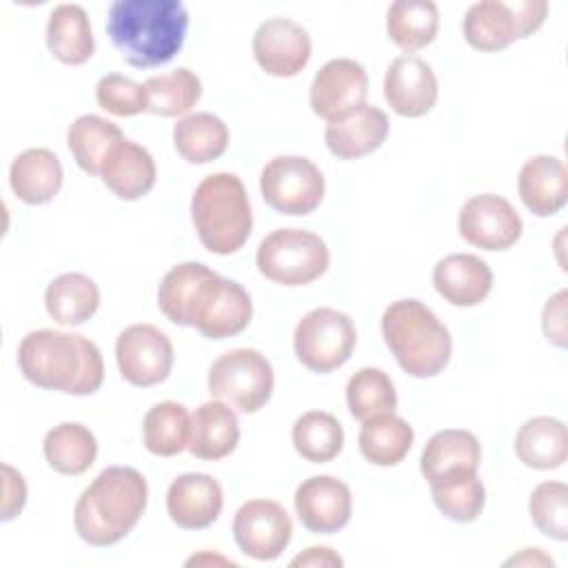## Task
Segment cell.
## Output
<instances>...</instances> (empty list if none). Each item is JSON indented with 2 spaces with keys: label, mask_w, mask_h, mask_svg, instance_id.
<instances>
[{
  "label": "cell",
  "mask_w": 568,
  "mask_h": 568,
  "mask_svg": "<svg viewBox=\"0 0 568 568\" xmlns=\"http://www.w3.org/2000/svg\"><path fill=\"white\" fill-rule=\"evenodd\" d=\"M240 442V424L235 410L220 399L204 402L191 415L189 450L197 459L215 462L235 450Z\"/></svg>",
  "instance_id": "24"
},
{
  "label": "cell",
  "mask_w": 568,
  "mask_h": 568,
  "mask_svg": "<svg viewBox=\"0 0 568 568\" xmlns=\"http://www.w3.org/2000/svg\"><path fill=\"white\" fill-rule=\"evenodd\" d=\"M517 191L532 215H555L568 200V171L555 155H532L519 171Z\"/></svg>",
  "instance_id": "22"
},
{
  "label": "cell",
  "mask_w": 568,
  "mask_h": 568,
  "mask_svg": "<svg viewBox=\"0 0 568 568\" xmlns=\"http://www.w3.org/2000/svg\"><path fill=\"white\" fill-rule=\"evenodd\" d=\"M566 300L568 293L559 291L555 293L546 306H544V315H541V326H544V335L548 342H552L555 346L564 348L566 346V337H568V326H566Z\"/></svg>",
  "instance_id": "43"
},
{
  "label": "cell",
  "mask_w": 568,
  "mask_h": 568,
  "mask_svg": "<svg viewBox=\"0 0 568 568\" xmlns=\"http://www.w3.org/2000/svg\"><path fill=\"white\" fill-rule=\"evenodd\" d=\"M217 273L202 262L175 264L160 282L158 306L178 326H193L204 291Z\"/></svg>",
  "instance_id": "23"
},
{
  "label": "cell",
  "mask_w": 568,
  "mask_h": 568,
  "mask_svg": "<svg viewBox=\"0 0 568 568\" xmlns=\"http://www.w3.org/2000/svg\"><path fill=\"white\" fill-rule=\"evenodd\" d=\"M346 404L351 415L364 422L379 413H393L397 408V393L382 368L364 366L346 384Z\"/></svg>",
  "instance_id": "40"
},
{
  "label": "cell",
  "mask_w": 568,
  "mask_h": 568,
  "mask_svg": "<svg viewBox=\"0 0 568 568\" xmlns=\"http://www.w3.org/2000/svg\"><path fill=\"white\" fill-rule=\"evenodd\" d=\"M433 501L439 513L453 521H475L486 501V490L477 477V468H457L428 481Z\"/></svg>",
  "instance_id": "32"
},
{
  "label": "cell",
  "mask_w": 568,
  "mask_h": 568,
  "mask_svg": "<svg viewBox=\"0 0 568 568\" xmlns=\"http://www.w3.org/2000/svg\"><path fill=\"white\" fill-rule=\"evenodd\" d=\"M479 462H481V446L477 437L470 430L446 428L435 433L426 442L419 459V470L430 481L457 468H477Z\"/></svg>",
  "instance_id": "35"
},
{
  "label": "cell",
  "mask_w": 568,
  "mask_h": 568,
  "mask_svg": "<svg viewBox=\"0 0 568 568\" xmlns=\"http://www.w3.org/2000/svg\"><path fill=\"white\" fill-rule=\"evenodd\" d=\"M253 55L264 73L293 78L311 60V36L291 18L264 20L253 33Z\"/></svg>",
  "instance_id": "15"
},
{
  "label": "cell",
  "mask_w": 568,
  "mask_h": 568,
  "mask_svg": "<svg viewBox=\"0 0 568 568\" xmlns=\"http://www.w3.org/2000/svg\"><path fill=\"white\" fill-rule=\"evenodd\" d=\"M144 89L149 95L146 111L162 118H175V115L189 113L202 95L200 78L186 67H180L162 75H151L144 82Z\"/></svg>",
  "instance_id": "39"
},
{
  "label": "cell",
  "mask_w": 568,
  "mask_h": 568,
  "mask_svg": "<svg viewBox=\"0 0 568 568\" xmlns=\"http://www.w3.org/2000/svg\"><path fill=\"white\" fill-rule=\"evenodd\" d=\"M9 184L20 202L47 204L62 186V164L49 149H27L13 158Z\"/></svg>",
  "instance_id": "25"
},
{
  "label": "cell",
  "mask_w": 568,
  "mask_h": 568,
  "mask_svg": "<svg viewBox=\"0 0 568 568\" xmlns=\"http://www.w3.org/2000/svg\"><path fill=\"white\" fill-rule=\"evenodd\" d=\"M144 446L158 457H173L189 448L191 415L178 402L153 404L142 422Z\"/></svg>",
  "instance_id": "37"
},
{
  "label": "cell",
  "mask_w": 568,
  "mask_h": 568,
  "mask_svg": "<svg viewBox=\"0 0 568 568\" xmlns=\"http://www.w3.org/2000/svg\"><path fill=\"white\" fill-rule=\"evenodd\" d=\"M552 557H548L541 548H524L519 555H513L506 559V566H550L552 568Z\"/></svg>",
  "instance_id": "46"
},
{
  "label": "cell",
  "mask_w": 568,
  "mask_h": 568,
  "mask_svg": "<svg viewBox=\"0 0 568 568\" xmlns=\"http://www.w3.org/2000/svg\"><path fill=\"white\" fill-rule=\"evenodd\" d=\"M47 464L60 475H82L98 457L95 435L80 422L53 426L42 442Z\"/></svg>",
  "instance_id": "33"
},
{
  "label": "cell",
  "mask_w": 568,
  "mask_h": 568,
  "mask_svg": "<svg viewBox=\"0 0 568 568\" xmlns=\"http://www.w3.org/2000/svg\"><path fill=\"white\" fill-rule=\"evenodd\" d=\"M149 501L144 475L131 466L104 468L78 497L73 526L89 546H113L140 521Z\"/></svg>",
  "instance_id": "3"
},
{
  "label": "cell",
  "mask_w": 568,
  "mask_h": 568,
  "mask_svg": "<svg viewBox=\"0 0 568 568\" xmlns=\"http://www.w3.org/2000/svg\"><path fill=\"white\" fill-rule=\"evenodd\" d=\"M100 175H102V182L120 200L131 202V200H140L153 189L158 169H155L153 155L144 146L131 140H124L113 149Z\"/></svg>",
  "instance_id": "26"
},
{
  "label": "cell",
  "mask_w": 568,
  "mask_h": 568,
  "mask_svg": "<svg viewBox=\"0 0 568 568\" xmlns=\"http://www.w3.org/2000/svg\"><path fill=\"white\" fill-rule=\"evenodd\" d=\"M173 144L186 162L206 164L226 151L229 129L224 120L213 113H189L173 126Z\"/></svg>",
  "instance_id": "34"
},
{
  "label": "cell",
  "mask_w": 568,
  "mask_h": 568,
  "mask_svg": "<svg viewBox=\"0 0 568 568\" xmlns=\"http://www.w3.org/2000/svg\"><path fill=\"white\" fill-rule=\"evenodd\" d=\"M291 566H322V568H342L344 559L328 546H311L297 557L291 559Z\"/></svg>",
  "instance_id": "45"
},
{
  "label": "cell",
  "mask_w": 568,
  "mask_h": 568,
  "mask_svg": "<svg viewBox=\"0 0 568 568\" xmlns=\"http://www.w3.org/2000/svg\"><path fill=\"white\" fill-rule=\"evenodd\" d=\"M202 564H231V566H235V561H231L226 557H220V555H209V552L193 555L191 559H186V566H202Z\"/></svg>",
  "instance_id": "47"
},
{
  "label": "cell",
  "mask_w": 568,
  "mask_h": 568,
  "mask_svg": "<svg viewBox=\"0 0 568 568\" xmlns=\"http://www.w3.org/2000/svg\"><path fill=\"white\" fill-rule=\"evenodd\" d=\"M253 315L251 295L235 280L215 275L195 311L193 328L209 339H226L242 333Z\"/></svg>",
  "instance_id": "17"
},
{
  "label": "cell",
  "mask_w": 568,
  "mask_h": 568,
  "mask_svg": "<svg viewBox=\"0 0 568 568\" xmlns=\"http://www.w3.org/2000/svg\"><path fill=\"white\" fill-rule=\"evenodd\" d=\"M2 473H4L2 521H9L22 510V506L27 501V484H24V477L9 464H2Z\"/></svg>",
  "instance_id": "44"
},
{
  "label": "cell",
  "mask_w": 568,
  "mask_h": 568,
  "mask_svg": "<svg viewBox=\"0 0 568 568\" xmlns=\"http://www.w3.org/2000/svg\"><path fill=\"white\" fill-rule=\"evenodd\" d=\"M459 235L484 251H506L521 237V217L515 206L495 193L466 200L457 217Z\"/></svg>",
  "instance_id": "13"
},
{
  "label": "cell",
  "mask_w": 568,
  "mask_h": 568,
  "mask_svg": "<svg viewBox=\"0 0 568 568\" xmlns=\"http://www.w3.org/2000/svg\"><path fill=\"white\" fill-rule=\"evenodd\" d=\"M293 506L306 530L331 535L351 521V488L333 475H313L295 488Z\"/></svg>",
  "instance_id": "16"
},
{
  "label": "cell",
  "mask_w": 568,
  "mask_h": 568,
  "mask_svg": "<svg viewBox=\"0 0 568 568\" xmlns=\"http://www.w3.org/2000/svg\"><path fill=\"white\" fill-rule=\"evenodd\" d=\"M273 366L255 348H231L209 368V393L240 413H257L273 395Z\"/></svg>",
  "instance_id": "8"
},
{
  "label": "cell",
  "mask_w": 568,
  "mask_h": 568,
  "mask_svg": "<svg viewBox=\"0 0 568 568\" xmlns=\"http://www.w3.org/2000/svg\"><path fill=\"white\" fill-rule=\"evenodd\" d=\"M124 140L126 138L118 124L93 113L75 118L67 131L69 151L78 166L89 175H100L113 149Z\"/></svg>",
  "instance_id": "29"
},
{
  "label": "cell",
  "mask_w": 568,
  "mask_h": 568,
  "mask_svg": "<svg viewBox=\"0 0 568 568\" xmlns=\"http://www.w3.org/2000/svg\"><path fill=\"white\" fill-rule=\"evenodd\" d=\"M355 344L357 331L353 320L328 306L308 311L293 333L295 355L313 373H331L344 366Z\"/></svg>",
  "instance_id": "9"
},
{
  "label": "cell",
  "mask_w": 568,
  "mask_h": 568,
  "mask_svg": "<svg viewBox=\"0 0 568 568\" xmlns=\"http://www.w3.org/2000/svg\"><path fill=\"white\" fill-rule=\"evenodd\" d=\"M388 135V118L373 104H362L348 115L326 124L324 140L339 160H357L377 151Z\"/></svg>",
  "instance_id": "21"
},
{
  "label": "cell",
  "mask_w": 568,
  "mask_h": 568,
  "mask_svg": "<svg viewBox=\"0 0 568 568\" xmlns=\"http://www.w3.org/2000/svg\"><path fill=\"white\" fill-rule=\"evenodd\" d=\"M439 11L430 0H397L386 11V33L402 51H419L437 36Z\"/></svg>",
  "instance_id": "36"
},
{
  "label": "cell",
  "mask_w": 568,
  "mask_h": 568,
  "mask_svg": "<svg viewBox=\"0 0 568 568\" xmlns=\"http://www.w3.org/2000/svg\"><path fill=\"white\" fill-rule=\"evenodd\" d=\"M546 0H481L464 16V38L477 51H501L519 38L532 36L546 20Z\"/></svg>",
  "instance_id": "7"
},
{
  "label": "cell",
  "mask_w": 568,
  "mask_h": 568,
  "mask_svg": "<svg viewBox=\"0 0 568 568\" xmlns=\"http://www.w3.org/2000/svg\"><path fill=\"white\" fill-rule=\"evenodd\" d=\"M115 362L129 384L142 388L155 386L173 368V344L153 324H131L118 335Z\"/></svg>",
  "instance_id": "11"
},
{
  "label": "cell",
  "mask_w": 568,
  "mask_h": 568,
  "mask_svg": "<svg viewBox=\"0 0 568 568\" xmlns=\"http://www.w3.org/2000/svg\"><path fill=\"white\" fill-rule=\"evenodd\" d=\"M326 242L304 229H275L257 246V271L282 286H304L328 268Z\"/></svg>",
  "instance_id": "6"
},
{
  "label": "cell",
  "mask_w": 568,
  "mask_h": 568,
  "mask_svg": "<svg viewBox=\"0 0 568 568\" xmlns=\"http://www.w3.org/2000/svg\"><path fill=\"white\" fill-rule=\"evenodd\" d=\"M189 13L180 0H115L106 33L120 55L138 69L166 64L182 49Z\"/></svg>",
  "instance_id": "1"
},
{
  "label": "cell",
  "mask_w": 568,
  "mask_h": 568,
  "mask_svg": "<svg viewBox=\"0 0 568 568\" xmlns=\"http://www.w3.org/2000/svg\"><path fill=\"white\" fill-rule=\"evenodd\" d=\"M515 453L528 468H559L568 457V433L564 422L548 415L526 419L515 435Z\"/></svg>",
  "instance_id": "27"
},
{
  "label": "cell",
  "mask_w": 568,
  "mask_h": 568,
  "mask_svg": "<svg viewBox=\"0 0 568 568\" xmlns=\"http://www.w3.org/2000/svg\"><path fill=\"white\" fill-rule=\"evenodd\" d=\"M413 439V426L404 417L395 413H379L364 419L357 442L366 462L375 466H395L408 455Z\"/></svg>",
  "instance_id": "31"
},
{
  "label": "cell",
  "mask_w": 568,
  "mask_h": 568,
  "mask_svg": "<svg viewBox=\"0 0 568 568\" xmlns=\"http://www.w3.org/2000/svg\"><path fill=\"white\" fill-rule=\"evenodd\" d=\"M293 537V524L280 501L248 499L233 517L237 548L257 561L277 559Z\"/></svg>",
  "instance_id": "12"
},
{
  "label": "cell",
  "mask_w": 568,
  "mask_h": 568,
  "mask_svg": "<svg viewBox=\"0 0 568 568\" xmlns=\"http://www.w3.org/2000/svg\"><path fill=\"white\" fill-rule=\"evenodd\" d=\"M95 100L104 111L120 118L138 115L149 109V95L144 84L120 73H109L98 80Z\"/></svg>",
  "instance_id": "42"
},
{
  "label": "cell",
  "mask_w": 568,
  "mask_h": 568,
  "mask_svg": "<svg viewBox=\"0 0 568 568\" xmlns=\"http://www.w3.org/2000/svg\"><path fill=\"white\" fill-rule=\"evenodd\" d=\"M224 495L217 479L206 473H184L166 490V513L186 530L209 528L222 513Z\"/></svg>",
  "instance_id": "19"
},
{
  "label": "cell",
  "mask_w": 568,
  "mask_h": 568,
  "mask_svg": "<svg viewBox=\"0 0 568 568\" xmlns=\"http://www.w3.org/2000/svg\"><path fill=\"white\" fill-rule=\"evenodd\" d=\"M532 524L546 537L568 539V486L564 481H541L528 499Z\"/></svg>",
  "instance_id": "41"
},
{
  "label": "cell",
  "mask_w": 568,
  "mask_h": 568,
  "mask_svg": "<svg viewBox=\"0 0 568 568\" xmlns=\"http://www.w3.org/2000/svg\"><path fill=\"white\" fill-rule=\"evenodd\" d=\"M293 446L311 464H326L342 453L344 428L331 413L308 410L293 424Z\"/></svg>",
  "instance_id": "38"
},
{
  "label": "cell",
  "mask_w": 568,
  "mask_h": 568,
  "mask_svg": "<svg viewBox=\"0 0 568 568\" xmlns=\"http://www.w3.org/2000/svg\"><path fill=\"white\" fill-rule=\"evenodd\" d=\"M384 98L402 118H422L437 102V78L419 55L395 58L384 75Z\"/></svg>",
  "instance_id": "18"
},
{
  "label": "cell",
  "mask_w": 568,
  "mask_h": 568,
  "mask_svg": "<svg viewBox=\"0 0 568 568\" xmlns=\"http://www.w3.org/2000/svg\"><path fill=\"white\" fill-rule=\"evenodd\" d=\"M260 191L273 211L306 215L315 211L324 197V175L308 158L277 155L264 164Z\"/></svg>",
  "instance_id": "10"
},
{
  "label": "cell",
  "mask_w": 568,
  "mask_h": 568,
  "mask_svg": "<svg viewBox=\"0 0 568 568\" xmlns=\"http://www.w3.org/2000/svg\"><path fill=\"white\" fill-rule=\"evenodd\" d=\"M382 335L399 368L413 377H435L453 353L448 328L419 300L390 302L382 315Z\"/></svg>",
  "instance_id": "4"
},
{
  "label": "cell",
  "mask_w": 568,
  "mask_h": 568,
  "mask_svg": "<svg viewBox=\"0 0 568 568\" xmlns=\"http://www.w3.org/2000/svg\"><path fill=\"white\" fill-rule=\"evenodd\" d=\"M366 69L357 60L333 58L315 73L308 91V102L317 118L333 122L366 104Z\"/></svg>",
  "instance_id": "14"
},
{
  "label": "cell",
  "mask_w": 568,
  "mask_h": 568,
  "mask_svg": "<svg viewBox=\"0 0 568 568\" xmlns=\"http://www.w3.org/2000/svg\"><path fill=\"white\" fill-rule=\"evenodd\" d=\"M47 47L64 64H84L95 49L89 16L80 4H58L47 20Z\"/></svg>",
  "instance_id": "28"
},
{
  "label": "cell",
  "mask_w": 568,
  "mask_h": 568,
  "mask_svg": "<svg viewBox=\"0 0 568 568\" xmlns=\"http://www.w3.org/2000/svg\"><path fill=\"white\" fill-rule=\"evenodd\" d=\"M433 286L453 306H477L493 288V271L479 255L453 253L435 264Z\"/></svg>",
  "instance_id": "20"
},
{
  "label": "cell",
  "mask_w": 568,
  "mask_h": 568,
  "mask_svg": "<svg viewBox=\"0 0 568 568\" xmlns=\"http://www.w3.org/2000/svg\"><path fill=\"white\" fill-rule=\"evenodd\" d=\"M191 220L202 246L217 255L240 251L253 229L246 189L235 173H211L193 191Z\"/></svg>",
  "instance_id": "5"
},
{
  "label": "cell",
  "mask_w": 568,
  "mask_h": 568,
  "mask_svg": "<svg viewBox=\"0 0 568 568\" xmlns=\"http://www.w3.org/2000/svg\"><path fill=\"white\" fill-rule=\"evenodd\" d=\"M100 306L98 284L82 273H62L44 291L49 317L62 326L84 324Z\"/></svg>",
  "instance_id": "30"
},
{
  "label": "cell",
  "mask_w": 568,
  "mask_h": 568,
  "mask_svg": "<svg viewBox=\"0 0 568 568\" xmlns=\"http://www.w3.org/2000/svg\"><path fill=\"white\" fill-rule=\"evenodd\" d=\"M18 366L27 382L69 395H91L102 386L100 348L80 333L38 328L22 337Z\"/></svg>",
  "instance_id": "2"
}]
</instances>
